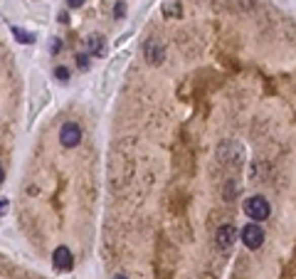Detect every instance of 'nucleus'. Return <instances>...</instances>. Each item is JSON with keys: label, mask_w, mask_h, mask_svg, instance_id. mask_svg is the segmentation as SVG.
I'll return each mask as SVG.
<instances>
[{"label": "nucleus", "mask_w": 296, "mask_h": 279, "mask_svg": "<svg viewBox=\"0 0 296 279\" xmlns=\"http://www.w3.org/2000/svg\"><path fill=\"white\" fill-rule=\"evenodd\" d=\"M244 213H247L254 223H262V220H267V218L272 215V205L267 203V198L254 195V198H247V203H244Z\"/></svg>", "instance_id": "f257e3e1"}, {"label": "nucleus", "mask_w": 296, "mask_h": 279, "mask_svg": "<svg viewBox=\"0 0 296 279\" xmlns=\"http://www.w3.org/2000/svg\"><path fill=\"white\" fill-rule=\"evenodd\" d=\"M242 242H244L247 250H259V247L264 245V230L254 223L247 225V227L242 230Z\"/></svg>", "instance_id": "f03ea898"}, {"label": "nucleus", "mask_w": 296, "mask_h": 279, "mask_svg": "<svg viewBox=\"0 0 296 279\" xmlns=\"http://www.w3.org/2000/svg\"><path fill=\"white\" fill-rule=\"evenodd\" d=\"M59 141H62V146H67V149H74V146L82 141V129H79L74 121H67V124H62V129H59Z\"/></svg>", "instance_id": "7ed1b4c3"}, {"label": "nucleus", "mask_w": 296, "mask_h": 279, "mask_svg": "<svg viewBox=\"0 0 296 279\" xmlns=\"http://www.w3.org/2000/svg\"><path fill=\"white\" fill-rule=\"evenodd\" d=\"M52 264L59 272H69L74 267V257H72V252H69V247H57L55 252H52Z\"/></svg>", "instance_id": "20e7f679"}, {"label": "nucleus", "mask_w": 296, "mask_h": 279, "mask_svg": "<svg viewBox=\"0 0 296 279\" xmlns=\"http://www.w3.org/2000/svg\"><path fill=\"white\" fill-rule=\"evenodd\" d=\"M235 237H237V227H235L232 223L222 225L220 230H217V247H220L222 252L232 250V245H235Z\"/></svg>", "instance_id": "39448f33"}, {"label": "nucleus", "mask_w": 296, "mask_h": 279, "mask_svg": "<svg viewBox=\"0 0 296 279\" xmlns=\"http://www.w3.org/2000/svg\"><path fill=\"white\" fill-rule=\"evenodd\" d=\"M143 52H146V57L153 62V64H161V62H163V57H166V52H163V45H161L158 40H148L146 47H143Z\"/></svg>", "instance_id": "423d86ee"}, {"label": "nucleus", "mask_w": 296, "mask_h": 279, "mask_svg": "<svg viewBox=\"0 0 296 279\" xmlns=\"http://www.w3.org/2000/svg\"><path fill=\"white\" fill-rule=\"evenodd\" d=\"M13 35H15V38H18V42H22V45H30V42L35 40L30 32H25V30H20V27H13Z\"/></svg>", "instance_id": "0eeeda50"}, {"label": "nucleus", "mask_w": 296, "mask_h": 279, "mask_svg": "<svg viewBox=\"0 0 296 279\" xmlns=\"http://www.w3.org/2000/svg\"><path fill=\"white\" fill-rule=\"evenodd\" d=\"M87 50H89V52H101V38H99V35L87 38Z\"/></svg>", "instance_id": "6e6552de"}, {"label": "nucleus", "mask_w": 296, "mask_h": 279, "mask_svg": "<svg viewBox=\"0 0 296 279\" xmlns=\"http://www.w3.org/2000/svg\"><path fill=\"white\" fill-rule=\"evenodd\" d=\"M55 77L59 79V82H67V79H69V69H67V67H57Z\"/></svg>", "instance_id": "1a4fd4ad"}, {"label": "nucleus", "mask_w": 296, "mask_h": 279, "mask_svg": "<svg viewBox=\"0 0 296 279\" xmlns=\"http://www.w3.org/2000/svg\"><path fill=\"white\" fill-rule=\"evenodd\" d=\"M77 64H79V69H87V67H89V57L79 55V57H77Z\"/></svg>", "instance_id": "9d476101"}, {"label": "nucleus", "mask_w": 296, "mask_h": 279, "mask_svg": "<svg viewBox=\"0 0 296 279\" xmlns=\"http://www.w3.org/2000/svg\"><path fill=\"white\" fill-rule=\"evenodd\" d=\"M124 13H126V5H124V3H119V5H116V10H114V15H116V18H124Z\"/></svg>", "instance_id": "9b49d317"}, {"label": "nucleus", "mask_w": 296, "mask_h": 279, "mask_svg": "<svg viewBox=\"0 0 296 279\" xmlns=\"http://www.w3.org/2000/svg\"><path fill=\"white\" fill-rule=\"evenodd\" d=\"M84 5V0H69V8H82Z\"/></svg>", "instance_id": "f8f14e48"}, {"label": "nucleus", "mask_w": 296, "mask_h": 279, "mask_svg": "<svg viewBox=\"0 0 296 279\" xmlns=\"http://www.w3.org/2000/svg\"><path fill=\"white\" fill-rule=\"evenodd\" d=\"M3 178H5V173H3V168H0V183H3Z\"/></svg>", "instance_id": "ddd939ff"}, {"label": "nucleus", "mask_w": 296, "mask_h": 279, "mask_svg": "<svg viewBox=\"0 0 296 279\" xmlns=\"http://www.w3.org/2000/svg\"><path fill=\"white\" fill-rule=\"evenodd\" d=\"M114 279H129V277H124V274H119V277H114Z\"/></svg>", "instance_id": "4468645a"}]
</instances>
